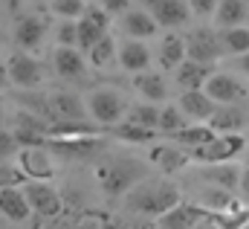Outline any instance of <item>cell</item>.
I'll return each instance as SVG.
<instances>
[{
    "label": "cell",
    "mask_w": 249,
    "mask_h": 229,
    "mask_svg": "<svg viewBox=\"0 0 249 229\" xmlns=\"http://www.w3.org/2000/svg\"><path fill=\"white\" fill-rule=\"evenodd\" d=\"M180 200L183 197L171 183H154V180H142L124 191V206L136 215H145V218H160L171 206H177Z\"/></svg>",
    "instance_id": "cell-1"
},
{
    "label": "cell",
    "mask_w": 249,
    "mask_h": 229,
    "mask_svg": "<svg viewBox=\"0 0 249 229\" xmlns=\"http://www.w3.org/2000/svg\"><path fill=\"white\" fill-rule=\"evenodd\" d=\"M84 105H87L90 119H96V122L105 125V128H113V125L122 122L124 114H127L124 99L116 93V90H110V87H99V90H93V93L87 96Z\"/></svg>",
    "instance_id": "cell-2"
},
{
    "label": "cell",
    "mask_w": 249,
    "mask_h": 229,
    "mask_svg": "<svg viewBox=\"0 0 249 229\" xmlns=\"http://www.w3.org/2000/svg\"><path fill=\"white\" fill-rule=\"evenodd\" d=\"M247 148V139L241 134H217L212 142H206L203 148H194L191 157L200 166H214V163H229L235 160L241 151Z\"/></svg>",
    "instance_id": "cell-3"
},
{
    "label": "cell",
    "mask_w": 249,
    "mask_h": 229,
    "mask_svg": "<svg viewBox=\"0 0 249 229\" xmlns=\"http://www.w3.org/2000/svg\"><path fill=\"white\" fill-rule=\"evenodd\" d=\"M186 41V58L188 61H197V64H214L217 58L223 56L220 50V41H217V32L209 29V26H194L188 35H183Z\"/></svg>",
    "instance_id": "cell-4"
},
{
    "label": "cell",
    "mask_w": 249,
    "mask_h": 229,
    "mask_svg": "<svg viewBox=\"0 0 249 229\" xmlns=\"http://www.w3.org/2000/svg\"><path fill=\"white\" fill-rule=\"evenodd\" d=\"M23 194H26L29 209H32L38 218H58V215H61L64 200H61V194H58L50 183L26 180V183H23Z\"/></svg>",
    "instance_id": "cell-5"
},
{
    "label": "cell",
    "mask_w": 249,
    "mask_h": 229,
    "mask_svg": "<svg viewBox=\"0 0 249 229\" xmlns=\"http://www.w3.org/2000/svg\"><path fill=\"white\" fill-rule=\"evenodd\" d=\"M18 169L23 172L26 180L47 183L55 174V163H53V154L47 145H26L18 151Z\"/></svg>",
    "instance_id": "cell-6"
},
{
    "label": "cell",
    "mask_w": 249,
    "mask_h": 229,
    "mask_svg": "<svg viewBox=\"0 0 249 229\" xmlns=\"http://www.w3.org/2000/svg\"><path fill=\"white\" fill-rule=\"evenodd\" d=\"M75 26H78V50L90 53V47L110 32V15L102 6H87L84 15L75 20Z\"/></svg>",
    "instance_id": "cell-7"
},
{
    "label": "cell",
    "mask_w": 249,
    "mask_h": 229,
    "mask_svg": "<svg viewBox=\"0 0 249 229\" xmlns=\"http://www.w3.org/2000/svg\"><path fill=\"white\" fill-rule=\"evenodd\" d=\"M47 108H50V119H55L53 125H81L90 116L87 105L75 93H67V90L50 93L47 96Z\"/></svg>",
    "instance_id": "cell-8"
},
{
    "label": "cell",
    "mask_w": 249,
    "mask_h": 229,
    "mask_svg": "<svg viewBox=\"0 0 249 229\" xmlns=\"http://www.w3.org/2000/svg\"><path fill=\"white\" fill-rule=\"evenodd\" d=\"M6 76L15 87H38L44 81V70L38 64V58H32L29 53H15V56L6 61Z\"/></svg>",
    "instance_id": "cell-9"
},
{
    "label": "cell",
    "mask_w": 249,
    "mask_h": 229,
    "mask_svg": "<svg viewBox=\"0 0 249 229\" xmlns=\"http://www.w3.org/2000/svg\"><path fill=\"white\" fill-rule=\"evenodd\" d=\"M212 215L200 206V203H186V200H180L177 206H171L165 215H160L157 221H160V227L162 229H194L200 227L203 221H209Z\"/></svg>",
    "instance_id": "cell-10"
},
{
    "label": "cell",
    "mask_w": 249,
    "mask_h": 229,
    "mask_svg": "<svg viewBox=\"0 0 249 229\" xmlns=\"http://www.w3.org/2000/svg\"><path fill=\"white\" fill-rule=\"evenodd\" d=\"M136 177H139V172L133 169L130 160H119V163H110V166L99 169V180H102L107 194H124L127 189L136 186Z\"/></svg>",
    "instance_id": "cell-11"
},
{
    "label": "cell",
    "mask_w": 249,
    "mask_h": 229,
    "mask_svg": "<svg viewBox=\"0 0 249 229\" xmlns=\"http://www.w3.org/2000/svg\"><path fill=\"white\" fill-rule=\"evenodd\" d=\"M203 93L214 102V105H235L244 96V84L229 76V73H212L203 84Z\"/></svg>",
    "instance_id": "cell-12"
},
{
    "label": "cell",
    "mask_w": 249,
    "mask_h": 229,
    "mask_svg": "<svg viewBox=\"0 0 249 229\" xmlns=\"http://www.w3.org/2000/svg\"><path fill=\"white\" fill-rule=\"evenodd\" d=\"M145 12L157 20V26H165V29H177L188 20V3L183 0H145Z\"/></svg>",
    "instance_id": "cell-13"
},
{
    "label": "cell",
    "mask_w": 249,
    "mask_h": 229,
    "mask_svg": "<svg viewBox=\"0 0 249 229\" xmlns=\"http://www.w3.org/2000/svg\"><path fill=\"white\" fill-rule=\"evenodd\" d=\"M133 90H136L145 102H151V105H160V102L168 99V81H165V76L157 73V70L136 73V76H133Z\"/></svg>",
    "instance_id": "cell-14"
},
{
    "label": "cell",
    "mask_w": 249,
    "mask_h": 229,
    "mask_svg": "<svg viewBox=\"0 0 249 229\" xmlns=\"http://www.w3.org/2000/svg\"><path fill=\"white\" fill-rule=\"evenodd\" d=\"M119 23H122V32L130 38V41L154 38V35H157V29H160V26H157V20H154L145 9H133V6L122 15V20H119Z\"/></svg>",
    "instance_id": "cell-15"
},
{
    "label": "cell",
    "mask_w": 249,
    "mask_h": 229,
    "mask_svg": "<svg viewBox=\"0 0 249 229\" xmlns=\"http://www.w3.org/2000/svg\"><path fill=\"white\" fill-rule=\"evenodd\" d=\"M116 64L127 70V73H145L148 67H151V53H148V47L142 44V41H122L119 44V50H116Z\"/></svg>",
    "instance_id": "cell-16"
},
{
    "label": "cell",
    "mask_w": 249,
    "mask_h": 229,
    "mask_svg": "<svg viewBox=\"0 0 249 229\" xmlns=\"http://www.w3.org/2000/svg\"><path fill=\"white\" fill-rule=\"evenodd\" d=\"M203 180H209V186L214 189H223V191H238V183H241V166L238 163H214V166H203L200 169Z\"/></svg>",
    "instance_id": "cell-17"
},
{
    "label": "cell",
    "mask_w": 249,
    "mask_h": 229,
    "mask_svg": "<svg viewBox=\"0 0 249 229\" xmlns=\"http://www.w3.org/2000/svg\"><path fill=\"white\" fill-rule=\"evenodd\" d=\"M177 108H180V114L186 116V122H209V116L214 114V102L203 93V90H186L183 96H180V102H177Z\"/></svg>",
    "instance_id": "cell-18"
},
{
    "label": "cell",
    "mask_w": 249,
    "mask_h": 229,
    "mask_svg": "<svg viewBox=\"0 0 249 229\" xmlns=\"http://www.w3.org/2000/svg\"><path fill=\"white\" fill-rule=\"evenodd\" d=\"M44 32H47V20L26 15V18H20L18 26H15V44L20 47V53H29V50H35V47H41Z\"/></svg>",
    "instance_id": "cell-19"
},
{
    "label": "cell",
    "mask_w": 249,
    "mask_h": 229,
    "mask_svg": "<svg viewBox=\"0 0 249 229\" xmlns=\"http://www.w3.org/2000/svg\"><path fill=\"white\" fill-rule=\"evenodd\" d=\"M53 64H55V73L61 78H81L87 73V61L84 53L75 50V47H58L53 53Z\"/></svg>",
    "instance_id": "cell-20"
},
{
    "label": "cell",
    "mask_w": 249,
    "mask_h": 229,
    "mask_svg": "<svg viewBox=\"0 0 249 229\" xmlns=\"http://www.w3.org/2000/svg\"><path fill=\"white\" fill-rule=\"evenodd\" d=\"M214 70L209 67V64H197V61H183L177 70H174V81L183 87V93L186 90H203V84H206V78L212 76Z\"/></svg>",
    "instance_id": "cell-21"
},
{
    "label": "cell",
    "mask_w": 249,
    "mask_h": 229,
    "mask_svg": "<svg viewBox=\"0 0 249 229\" xmlns=\"http://www.w3.org/2000/svg\"><path fill=\"white\" fill-rule=\"evenodd\" d=\"M244 122H247V116H244V111H238L235 105H217L206 125L214 134H238L244 128Z\"/></svg>",
    "instance_id": "cell-22"
},
{
    "label": "cell",
    "mask_w": 249,
    "mask_h": 229,
    "mask_svg": "<svg viewBox=\"0 0 249 229\" xmlns=\"http://www.w3.org/2000/svg\"><path fill=\"white\" fill-rule=\"evenodd\" d=\"M0 215L9 218V221H15V224L26 221L32 215V209L26 203V194H23V186L20 189H3L0 191Z\"/></svg>",
    "instance_id": "cell-23"
},
{
    "label": "cell",
    "mask_w": 249,
    "mask_h": 229,
    "mask_svg": "<svg viewBox=\"0 0 249 229\" xmlns=\"http://www.w3.org/2000/svg\"><path fill=\"white\" fill-rule=\"evenodd\" d=\"M217 134L206 125V122H191L186 128H180L177 134H171V139L177 142V148H188V151H194V148H203L206 142H212Z\"/></svg>",
    "instance_id": "cell-24"
},
{
    "label": "cell",
    "mask_w": 249,
    "mask_h": 229,
    "mask_svg": "<svg viewBox=\"0 0 249 229\" xmlns=\"http://www.w3.org/2000/svg\"><path fill=\"white\" fill-rule=\"evenodd\" d=\"M183 61H186V41H183V35L168 32L160 41V64H162V70H177Z\"/></svg>",
    "instance_id": "cell-25"
},
{
    "label": "cell",
    "mask_w": 249,
    "mask_h": 229,
    "mask_svg": "<svg viewBox=\"0 0 249 229\" xmlns=\"http://www.w3.org/2000/svg\"><path fill=\"white\" fill-rule=\"evenodd\" d=\"M214 23L220 29H229V26H244L247 20V3L244 0H217V9H214Z\"/></svg>",
    "instance_id": "cell-26"
},
{
    "label": "cell",
    "mask_w": 249,
    "mask_h": 229,
    "mask_svg": "<svg viewBox=\"0 0 249 229\" xmlns=\"http://www.w3.org/2000/svg\"><path fill=\"white\" fill-rule=\"evenodd\" d=\"M217 41H220V50L229 53V56H247L249 53V26H229V29H220L217 32Z\"/></svg>",
    "instance_id": "cell-27"
},
{
    "label": "cell",
    "mask_w": 249,
    "mask_h": 229,
    "mask_svg": "<svg viewBox=\"0 0 249 229\" xmlns=\"http://www.w3.org/2000/svg\"><path fill=\"white\" fill-rule=\"evenodd\" d=\"M116 50H119V44H116V38L107 32L105 38H99V41L90 47L87 58H90V64H93L96 70H110V67L116 64Z\"/></svg>",
    "instance_id": "cell-28"
},
{
    "label": "cell",
    "mask_w": 249,
    "mask_h": 229,
    "mask_svg": "<svg viewBox=\"0 0 249 229\" xmlns=\"http://www.w3.org/2000/svg\"><path fill=\"white\" fill-rule=\"evenodd\" d=\"M151 160H154V163H157L165 174L183 172V169H186V163H188L186 151H183V148H177V145H160V148H154Z\"/></svg>",
    "instance_id": "cell-29"
},
{
    "label": "cell",
    "mask_w": 249,
    "mask_h": 229,
    "mask_svg": "<svg viewBox=\"0 0 249 229\" xmlns=\"http://www.w3.org/2000/svg\"><path fill=\"white\" fill-rule=\"evenodd\" d=\"M127 122L139 125V128H148V131H157V125H160V105H151V102L133 105L127 111Z\"/></svg>",
    "instance_id": "cell-30"
},
{
    "label": "cell",
    "mask_w": 249,
    "mask_h": 229,
    "mask_svg": "<svg viewBox=\"0 0 249 229\" xmlns=\"http://www.w3.org/2000/svg\"><path fill=\"white\" fill-rule=\"evenodd\" d=\"M116 139H124V142H139V145H145V142H151L154 139V131H148V128H139V125H130L127 119L124 122H116L113 128H107Z\"/></svg>",
    "instance_id": "cell-31"
},
{
    "label": "cell",
    "mask_w": 249,
    "mask_h": 229,
    "mask_svg": "<svg viewBox=\"0 0 249 229\" xmlns=\"http://www.w3.org/2000/svg\"><path fill=\"white\" fill-rule=\"evenodd\" d=\"M200 206H203L206 212H209V209H214V212H229V209H232V194L223 191V189L209 186V189L200 194Z\"/></svg>",
    "instance_id": "cell-32"
},
{
    "label": "cell",
    "mask_w": 249,
    "mask_h": 229,
    "mask_svg": "<svg viewBox=\"0 0 249 229\" xmlns=\"http://www.w3.org/2000/svg\"><path fill=\"white\" fill-rule=\"evenodd\" d=\"M186 125H188L186 116L180 114V108H177V105H165V108H160V125H157V128H160L162 134H168V136H171V134H177V131H180V128H186Z\"/></svg>",
    "instance_id": "cell-33"
},
{
    "label": "cell",
    "mask_w": 249,
    "mask_h": 229,
    "mask_svg": "<svg viewBox=\"0 0 249 229\" xmlns=\"http://www.w3.org/2000/svg\"><path fill=\"white\" fill-rule=\"evenodd\" d=\"M50 9L53 15H58L61 20H78L87 9L84 0H50Z\"/></svg>",
    "instance_id": "cell-34"
},
{
    "label": "cell",
    "mask_w": 249,
    "mask_h": 229,
    "mask_svg": "<svg viewBox=\"0 0 249 229\" xmlns=\"http://www.w3.org/2000/svg\"><path fill=\"white\" fill-rule=\"evenodd\" d=\"M23 183H26V177H23V172H20L18 166L0 160V191H3V189H20Z\"/></svg>",
    "instance_id": "cell-35"
},
{
    "label": "cell",
    "mask_w": 249,
    "mask_h": 229,
    "mask_svg": "<svg viewBox=\"0 0 249 229\" xmlns=\"http://www.w3.org/2000/svg\"><path fill=\"white\" fill-rule=\"evenodd\" d=\"M55 41H58V47H75L78 50V26H75V20H61V26L55 32Z\"/></svg>",
    "instance_id": "cell-36"
},
{
    "label": "cell",
    "mask_w": 249,
    "mask_h": 229,
    "mask_svg": "<svg viewBox=\"0 0 249 229\" xmlns=\"http://www.w3.org/2000/svg\"><path fill=\"white\" fill-rule=\"evenodd\" d=\"M18 151H20V145H18L15 134L0 128V160H6V157H12V154H18Z\"/></svg>",
    "instance_id": "cell-37"
},
{
    "label": "cell",
    "mask_w": 249,
    "mask_h": 229,
    "mask_svg": "<svg viewBox=\"0 0 249 229\" xmlns=\"http://www.w3.org/2000/svg\"><path fill=\"white\" fill-rule=\"evenodd\" d=\"M214 9H217V0H188V12L197 18H209L214 15Z\"/></svg>",
    "instance_id": "cell-38"
},
{
    "label": "cell",
    "mask_w": 249,
    "mask_h": 229,
    "mask_svg": "<svg viewBox=\"0 0 249 229\" xmlns=\"http://www.w3.org/2000/svg\"><path fill=\"white\" fill-rule=\"evenodd\" d=\"M99 3H102V9L113 18V15H124V12L130 9V3H133V0H99Z\"/></svg>",
    "instance_id": "cell-39"
},
{
    "label": "cell",
    "mask_w": 249,
    "mask_h": 229,
    "mask_svg": "<svg viewBox=\"0 0 249 229\" xmlns=\"http://www.w3.org/2000/svg\"><path fill=\"white\" fill-rule=\"evenodd\" d=\"M238 191H241V197L249 203V166L241 169V183H238Z\"/></svg>",
    "instance_id": "cell-40"
},
{
    "label": "cell",
    "mask_w": 249,
    "mask_h": 229,
    "mask_svg": "<svg viewBox=\"0 0 249 229\" xmlns=\"http://www.w3.org/2000/svg\"><path fill=\"white\" fill-rule=\"evenodd\" d=\"M194 229H223V227H220L217 221H212V218H209V221H203L200 227H194Z\"/></svg>",
    "instance_id": "cell-41"
},
{
    "label": "cell",
    "mask_w": 249,
    "mask_h": 229,
    "mask_svg": "<svg viewBox=\"0 0 249 229\" xmlns=\"http://www.w3.org/2000/svg\"><path fill=\"white\" fill-rule=\"evenodd\" d=\"M238 67L249 76V53H247V56H238Z\"/></svg>",
    "instance_id": "cell-42"
},
{
    "label": "cell",
    "mask_w": 249,
    "mask_h": 229,
    "mask_svg": "<svg viewBox=\"0 0 249 229\" xmlns=\"http://www.w3.org/2000/svg\"><path fill=\"white\" fill-rule=\"evenodd\" d=\"M6 81H9V76H6V64H3V61H0V87H3V84H6Z\"/></svg>",
    "instance_id": "cell-43"
},
{
    "label": "cell",
    "mask_w": 249,
    "mask_h": 229,
    "mask_svg": "<svg viewBox=\"0 0 249 229\" xmlns=\"http://www.w3.org/2000/svg\"><path fill=\"white\" fill-rule=\"evenodd\" d=\"M0 125H3V105H0Z\"/></svg>",
    "instance_id": "cell-44"
}]
</instances>
